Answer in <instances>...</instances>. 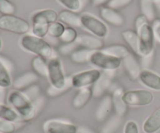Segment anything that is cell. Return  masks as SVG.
I'll use <instances>...</instances> for the list:
<instances>
[{"label":"cell","instance_id":"1","mask_svg":"<svg viewBox=\"0 0 160 133\" xmlns=\"http://www.w3.org/2000/svg\"><path fill=\"white\" fill-rule=\"evenodd\" d=\"M8 102L23 121H29L35 115V107L31 99L20 90H12L8 95Z\"/></svg>","mask_w":160,"mask_h":133},{"label":"cell","instance_id":"2","mask_svg":"<svg viewBox=\"0 0 160 133\" xmlns=\"http://www.w3.org/2000/svg\"><path fill=\"white\" fill-rule=\"evenodd\" d=\"M20 45L23 50L40 56L45 59H49L52 55L51 45L43 38L38 37L33 34H24L20 40Z\"/></svg>","mask_w":160,"mask_h":133},{"label":"cell","instance_id":"3","mask_svg":"<svg viewBox=\"0 0 160 133\" xmlns=\"http://www.w3.org/2000/svg\"><path fill=\"white\" fill-rule=\"evenodd\" d=\"M30 28V23L21 17L15 15H2L0 17V30L24 35L28 34Z\"/></svg>","mask_w":160,"mask_h":133},{"label":"cell","instance_id":"4","mask_svg":"<svg viewBox=\"0 0 160 133\" xmlns=\"http://www.w3.org/2000/svg\"><path fill=\"white\" fill-rule=\"evenodd\" d=\"M138 34L139 56L150 55L154 49L155 33L149 23H145L138 30L135 31Z\"/></svg>","mask_w":160,"mask_h":133},{"label":"cell","instance_id":"5","mask_svg":"<svg viewBox=\"0 0 160 133\" xmlns=\"http://www.w3.org/2000/svg\"><path fill=\"white\" fill-rule=\"evenodd\" d=\"M89 62L98 69H102L106 71H114L120 68L122 60L101 50L92 52Z\"/></svg>","mask_w":160,"mask_h":133},{"label":"cell","instance_id":"6","mask_svg":"<svg viewBox=\"0 0 160 133\" xmlns=\"http://www.w3.org/2000/svg\"><path fill=\"white\" fill-rule=\"evenodd\" d=\"M48 78L52 87L56 90H62L67 86L62 64L57 58L50 59L48 62Z\"/></svg>","mask_w":160,"mask_h":133},{"label":"cell","instance_id":"7","mask_svg":"<svg viewBox=\"0 0 160 133\" xmlns=\"http://www.w3.org/2000/svg\"><path fill=\"white\" fill-rule=\"evenodd\" d=\"M81 26L99 38L106 37L109 32L107 26L104 21L90 13L85 12L81 14Z\"/></svg>","mask_w":160,"mask_h":133},{"label":"cell","instance_id":"8","mask_svg":"<svg viewBox=\"0 0 160 133\" xmlns=\"http://www.w3.org/2000/svg\"><path fill=\"white\" fill-rule=\"evenodd\" d=\"M153 94L146 90H133L123 93V99L128 106L142 107L147 106L153 101Z\"/></svg>","mask_w":160,"mask_h":133},{"label":"cell","instance_id":"9","mask_svg":"<svg viewBox=\"0 0 160 133\" xmlns=\"http://www.w3.org/2000/svg\"><path fill=\"white\" fill-rule=\"evenodd\" d=\"M101 76L102 73L98 69L86 70L73 75L70 80V83L74 88L81 89L89 87L96 83Z\"/></svg>","mask_w":160,"mask_h":133},{"label":"cell","instance_id":"10","mask_svg":"<svg viewBox=\"0 0 160 133\" xmlns=\"http://www.w3.org/2000/svg\"><path fill=\"white\" fill-rule=\"evenodd\" d=\"M76 44L80 48H84L91 51H101L104 47V41L102 38L96 37L93 34H82L78 35Z\"/></svg>","mask_w":160,"mask_h":133},{"label":"cell","instance_id":"11","mask_svg":"<svg viewBox=\"0 0 160 133\" xmlns=\"http://www.w3.org/2000/svg\"><path fill=\"white\" fill-rule=\"evenodd\" d=\"M99 15L103 21L114 26H121L125 23L124 17L118 10L107 6L100 7Z\"/></svg>","mask_w":160,"mask_h":133},{"label":"cell","instance_id":"12","mask_svg":"<svg viewBox=\"0 0 160 133\" xmlns=\"http://www.w3.org/2000/svg\"><path fill=\"white\" fill-rule=\"evenodd\" d=\"M45 133H78V129L71 123L59 120H49L44 125Z\"/></svg>","mask_w":160,"mask_h":133},{"label":"cell","instance_id":"13","mask_svg":"<svg viewBox=\"0 0 160 133\" xmlns=\"http://www.w3.org/2000/svg\"><path fill=\"white\" fill-rule=\"evenodd\" d=\"M58 18L59 14H57L54 9H46L34 12L31 17V20L32 24L50 25L56 22Z\"/></svg>","mask_w":160,"mask_h":133},{"label":"cell","instance_id":"14","mask_svg":"<svg viewBox=\"0 0 160 133\" xmlns=\"http://www.w3.org/2000/svg\"><path fill=\"white\" fill-rule=\"evenodd\" d=\"M138 79L145 87L154 90H160V76L148 69H143L140 73Z\"/></svg>","mask_w":160,"mask_h":133},{"label":"cell","instance_id":"15","mask_svg":"<svg viewBox=\"0 0 160 133\" xmlns=\"http://www.w3.org/2000/svg\"><path fill=\"white\" fill-rule=\"evenodd\" d=\"M122 62L123 63V66L128 74L129 75L130 78L133 80L137 79L139 77L142 70L136 58L131 53H130L128 56L122 59Z\"/></svg>","mask_w":160,"mask_h":133},{"label":"cell","instance_id":"16","mask_svg":"<svg viewBox=\"0 0 160 133\" xmlns=\"http://www.w3.org/2000/svg\"><path fill=\"white\" fill-rule=\"evenodd\" d=\"M38 76L34 73H26L20 75L12 82V87L14 90H22L31 87L34 83L37 82Z\"/></svg>","mask_w":160,"mask_h":133},{"label":"cell","instance_id":"17","mask_svg":"<svg viewBox=\"0 0 160 133\" xmlns=\"http://www.w3.org/2000/svg\"><path fill=\"white\" fill-rule=\"evenodd\" d=\"M112 107H113V104H112V97L109 95L104 97L95 112V118L97 121L100 122L105 121L112 112Z\"/></svg>","mask_w":160,"mask_h":133},{"label":"cell","instance_id":"18","mask_svg":"<svg viewBox=\"0 0 160 133\" xmlns=\"http://www.w3.org/2000/svg\"><path fill=\"white\" fill-rule=\"evenodd\" d=\"M93 97V90L91 87L80 89L73 100V107L75 109L84 107Z\"/></svg>","mask_w":160,"mask_h":133},{"label":"cell","instance_id":"19","mask_svg":"<svg viewBox=\"0 0 160 133\" xmlns=\"http://www.w3.org/2000/svg\"><path fill=\"white\" fill-rule=\"evenodd\" d=\"M123 93L124 92H123V89L118 88L113 92L112 96L113 107L115 109L117 116H119L120 118L124 116L128 111V105L123 99Z\"/></svg>","mask_w":160,"mask_h":133},{"label":"cell","instance_id":"20","mask_svg":"<svg viewBox=\"0 0 160 133\" xmlns=\"http://www.w3.org/2000/svg\"><path fill=\"white\" fill-rule=\"evenodd\" d=\"M160 129V107H157L148 117L143 125L145 133H156Z\"/></svg>","mask_w":160,"mask_h":133},{"label":"cell","instance_id":"21","mask_svg":"<svg viewBox=\"0 0 160 133\" xmlns=\"http://www.w3.org/2000/svg\"><path fill=\"white\" fill-rule=\"evenodd\" d=\"M59 20L61 23H66L71 27L81 26V16L73 11L64 9L59 13Z\"/></svg>","mask_w":160,"mask_h":133},{"label":"cell","instance_id":"22","mask_svg":"<svg viewBox=\"0 0 160 133\" xmlns=\"http://www.w3.org/2000/svg\"><path fill=\"white\" fill-rule=\"evenodd\" d=\"M121 36L131 49L139 56V40L138 33L133 30H126L121 33Z\"/></svg>","mask_w":160,"mask_h":133},{"label":"cell","instance_id":"23","mask_svg":"<svg viewBox=\"0 0 160 133\" xmlns=\"http://www.w3.org/2000/svg\"><path fill=\"white\" fill-rule=\"evenodd\" d=\"M31 68L35 74L42 77H48V63L40 56H35L31 60Z\"/></svg>","mask_w":160,"mask_h":133},{"label":"cell","instance_id":"24","mask_svg":"<svg viewBox=\"0 0 160 133\" xmlns=\"http://www.w3.org/2000/svg\"><path fill=\"white\" fill-rule=\"evenodd\" d=\"M93 51L84 48H78L70 55V59L73 63L84 64L89 62Z\"/></svg>","mask_w":160,"mask_h":133},{"label":"cell","instance_id":"25","mask_svg":"<svg viewBox=\"0 0 160 133\" xmlns=\"http://www.w3.org/2000/svg\"><path fill=\"white\" fill-rule=\"evenodd\" d=\"M102 51L107 53V54H109L111 55H113L115 57L119 58L121 60L123 59H124L126 56H128L130 53H131V51L128 49V48H127L125 45H109V46L103 48Z\"/></svg>","mask_w":160,"mask_h":133},{"label":"cell","instance_id":"26","mask_svg":"<svg viewBox=\"0 0 160 133\" xmlns=\"http://www.w3.org/2000/svg\"><path fill=\"white\" fill-rule=\"evenodd\" d=\"M0 118L14 123L21 119L18 113L12 107L6 105L5 104H0Z\"/></svg>","mask_w":160,"mask_h":133},{"label":"cell","instance_id":"27","mask_svg":"<svg viewBox=\"0 0 160 133\" xmlns=\"http://www.w3.org/2000/svg\"><path fill=\"white\" fill-rule=\"evenodd\" d=\"M12 86V80L10 73L3 61L0 59V87L8 88Z\"/></svg>","mask_w":160,"mask_h":133},{"label":"cell","instance_id":"28","mask_svg":"<svg viewBox=\"0 0 160 133\" xmlns=\"http://www.w3.org/2000/svg\"><path fill=\"white\" fill-rule=\"evenodd\" d=\"M139 6L142 14L146 17L148 21L154 20L155 9L152 0H140Z\"/></svg>","mask_w":160,"mask_h":133},{"label":"cell","instance_id":"29","mask_svg":"<svg viewBox=\"0 0 160 133\" xmlns=\"http://www.w3.org/2000/svg\"><path fill=\"white\" fill-rule=\"evenodd\" d=\"M78 37V32L74 29V27L67 26V27H66L65 31L62 34V35L59 39L62 42V45H68V44H72L76 42Z\"/></svg>","mask_w":160,"mask_h":133},{"label":"cell","instance_id":"30","mask_svg":"<svg viewBox=\"0 0 160 133\" xmlns=\"http://www.w3.org/2000/svg\"><path fill=\"white\" fill-rule=\"evenodd\" d=\"M109 82H110V79H109V77L107 75L106 76V75H102L99 80L95 83V87L92 88V90H93V95H95V97L100 96L104 92L106 87L109 86Z\"/></svg>","mask_w":160,"mask_h":133},{"label":"cell","instance_id":"31","mask_svg":"<svg viewBox=\"0 0 160 133\" xmlns=\"http://www.w3.org/2000/svg\"><path fill=\"white\" fill-rule=\"evenodd\" d=\"M65 26L61 22H55L50 24L48 28V35L54 38H59L65 31Z\"/></svg>","mask_w":160,"mask_h":133},{"label":"cell","instance_id":"32","mask_svg":"<svg viewBox=\"0 0 160 133\" xmlns=\"http://www.w3.org/2000/svg\"><path fill=\"white\" fill-rule=\"evenodd\" d=\"M16 6L9 0H0V13L2 15H14Z\"/></svg>","mask_w":160,"mask_h":133},{"label":"cell","instance_id":"33","mask_svg":"<svg viewBox=\"0 0 160 133\" xmlns=\"http://www.w3.org/2000/svg\"><path fill=\"white\" fill-rule=\"evenodd\" d=\"M58 1L68 10L73 11V12H77L81 7V3L80 0H58Z\"/></svg>","mask_w":160,"mask_h":133},{"label":"cell","instance_id":"34","mask_svg":"<svg viewBox=\"0 0 160 133\" xmlns=\"http://www.w3.org/2000/svg\"><path fill=\"white\" fill-rule=\"evenodd\" d=\"M16 129L15 123L0 118V133H13Z\"/></svg>","mask_w":160,"mask_h":133},{"label":"cell","instance_id":"35","mask_svg":"<svg viewBox=\"0 0 160 133\" xmlns=\"http://www.w3.org/2000/svg\"><path fill=\"white\" fill-rule=\"evenodd\" d=\"M120 123V117L117 116V118H113L111 121L108 122V124L105 126L103 129L102 133H113L117 130V127H119Z\"/></svg>","mask_w":160,"mask_h":133},{"label":"cell","instance_id":"36","mask_svg":"<svg viewBox=\"0 0 160 133\" xmlns=\"http://www.w3.org/2000/svg\"><path fill=\"white\" fill-rule=\"evenodd\" d=\"M133 0H112L107 6L114 9H121L127 7L132 3Z\"/></svg>","mask_w":160,"mask_h":133},{"label":"cell","instance_id":"37","mask_svg":"<svg viewBox=\"0 0 160 133\" xmlns=\"http://www.w3.org/2000/svg\"><path fill=\"white\" fill-rule=\"evenodd\" d=\"M78 48H80V47L77 45L76 42H74V43L68 44V45H62L59 48V51L62 55H71Z\"/></svg>","mask_w":160,"mask_h":133},{"label":"cell","instance_id":"38","mask_svg":"<svg viewBox=\"0 0 160 133\" xmlns=\"http://www.w3.org/2000/svg\"><path fill=\"white\" fill-rule=\"evenodd\" d=\"M124 133H139L137 123L134 121H128L124 128Z\"/></svg>","mask_w":160,"mask_h":133},{"label":"cell","instance_id":"39","mask_svg":"<svg viewBox=\"0 0 160 133\" xmlns=\"http://www.w3.org/2000/svg\"><path fill=\"white\" fill-rule=\"evenodd\" d=\"M148 20H147L146 17L144 15L141 14V15L138 16L135 19V21H134V26H135V30H138L141 26L143 24H145V23H148Z\"/></svg>","mask_w":160,"mask_h":133},{"label":"cell","instance_id":"40","mask_svg":"<svg viewBox=\"0 0 160 133\" xmlns=\"http://www.w3.org/2000/svg\"><path fill=\"white\" fill-rule=\"evenodd\" d=\"M152 27L154 30L155 36H156V37L160 40V20H155Z\"/></svg>","mask_w":160,"mask_h":133},{"label":"cell","instance_id":"41","mask_svg":"<svg viewBox=\"0 0 160 133\" xmlns=\"http://www.w3.org/2000/svg\"><path fill=\"white\" fill-rule=\"evenodd\" d=\"M112 0H92V4L95 6H107Z\"/></svg>","mask_w":160,"mask_h":133},{"label":"cell","instance_id":"42","mask_svg":"<svg viewBox=\"0 0 160 133\" xmlns=\"http://www.w3.org/2000/svg\"><path fill=\"white\" fill-rule=\"evenodd\" d=\"M6 100V89L0 87V104H5Z\"/></svg>","mask_w":160,"mask_h":133},{"label":"cell","instance_id":"43","mask_svg":"<svg viewBox=\"0 0 160 133\" xmlns=\"http://www.w3.org/2000/svg\"><path fill=\"white\" fill-rule=\"evenodd\" d=\"M79 133H95L93 131H92L91 129H88L85 127H81L80 129H78V132Z\"/></svg>","mask_w":160,"mask_h":133},{"label":"cell","instance_id":"44","mask_svg":"<svg viewBox=\"0 0 160 133\" xmlns=\"http://www.w3.org/2000/svg\"><path fill=\"white\" fill-rule=\"evenodd\" d=\"M2 48V40H1V38H0V50H1Z\"/></svg>","mask_w":160,"mask_h":133},{"label":"cell","instance_id":"45","mask_svg":"<svg viewBox=\"0 0 160 133\" xmlns=\"http://www.w3.org/2000/svg\"><path fill=\"white\" fill-rule=\"evenodd\" d=\"M152 1H157V0H152Z\"/></svg>","mask_w":160,"mask_h":133}]
</instances>
